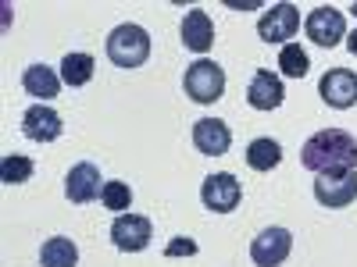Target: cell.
<instances>
[{
  "instance_id": "obj_23",
  "label": "cell",
  "mask_w": 357,
  "mask_h": 267,
  "mask_svg": "<svg viewBox=\"0 0 357 267\" xmlns=\"http://www.w3.org/2000/svg\"><path fill=\"white\" fill-rule=\"evenodd\" d=\"M183 253H186V257H193V253H197V243H193V239H183V235H178L175 243H168L165 257H183Z\"/></svg>"
},
{
  "instance_id": "obj_6",
  "label": "cell",
  "mask_w": 357,
  "mask_h": 267,
  "mask_svg": "<svg viewBox=\"0 0 357 267\" xmlns=\"http://www.w3.org/2000/svg\"><path fill=\"white\" fill-rule=\"evenodd\" d=\"M296 29H301V11L293 4H272L257 22V36L264 43H282L286 47V40L296 36Z\"/></svg>"
},
{
  "instance_id": "obj_3",
  "label": "cell",
  "mask_w": 357,
  "mask_h": 267,
  "mask_svg": "<svg viewBox=\"0 0 357 267\" xmlns=\"http://www.w3.org/2000/svg\"><path fill=\"white\" fill-rule=\"evenodd\" d=\"M183 86H186V97H190V100H197V104H215V100H222V93H225V72H222V65L200 57V61H193V65L186 68Z\"/></svg>"
},
{
  "instance_id": "obj_7",
  "label": "cell",
  "mask_w": 357,
  "mask_h": 267,
  "mask_svg": "<svg viewBox=\"0 0 357 267\" xmlns=\"http://www.w3.org/2000/svg\"><path fill=\"white\" fill-rule=\"evenodd\" d=\"M151 239H154V228L139 214H118L114 225H111V243L122 253H139V250L151 246Z\"/></svg>"
},
{
  "instance_id": "obj_18",
  "label": "cell",
  "mask_w": 357,
  "mask_h": 267,
  "mask_svg": "<svg viewBox=\"0 0 357 267\" xmlns=\"http://www.w3.org/2000/svg\"><path fill=\"white\" fill-rule=\"evenodd\" d=\"M93 68H97L93 54H65V61H61V82L72 86V89H79V86H86L89 79H93Z\"/></svg>"
},
{
  "instance_id": "obj_8",
  "label": "cell",
  "mask_w": 357,
  "mask_h": 267,
  "mask_svg": "<svg viewBox=\"0 0 357 267\" xmlns=\"http://www.w3.org/2000/svg\"><path fill=\"white\" fill-rule=\"evenodd\" d=\"M314 200L321 207H350L357 200V171H336V175H318L314 182Z\"/></svg>"
},
{
  "instance_id": "obj_21",
  "label": "cell",
  "mask_w": 357,
  "mask_h": 267,
  "mask_svg": "<svg viewBox=\"0 0 357 267\" xmlns=\"http://www.w3.org/2000/svg\"><path fill=\"white\" fill-rule=\"evenodd\" d=\"M279 68H282V75H286V79H304V75H307V68H311L307 50H304L301 43H286V47L279 50Z\"/></svg>"
},
{
  "instance_id": "obj_16",
  "label": "cell",
  "mask_w": 357,
  "mask_h": 267,
  "mask_svg": "<svg viewBox=\"0 0 357 267\" xmlns=\"http://www.w3.org/2000/svg\"><path fill=\"white\" fill-rule=\"evenodd\" d=\"M22 86H25L29 97L50 100V97L61 93V75H57L54 68H47V65H29L25 75H22Z\"/></svg>"
},
{
  "instance_id": "obj_11",
  "label": "cell",
  "mask_w": 357,
  "mask_h": 267,
  "mask_svg": "<svg viewBox=\"0 0 357 267\" xmlns=\"http://www.w3.org/2000/svg\"><path fill=\"white\" fill-rule=\"evenodd\" d=\"M22 132L33 139V143H54L57 136L65 132V122L61 114L47 104H33L25 114H22Z\"/></svg>"
},
{
  "instance_id": "obj_15",
  "label": "cell",
  "mask_w": 357,
  "mask_h": 267,
  "mask_svg": "<svg viewBox=\"0 0 357 267\" xmlns=\"http://www.w3.org/2000/svg\"><path fill=\"white\" fill-rule=\"evenodd\" d=\"M183 43H186V50H193V54H207V50H211V43H215V25H211V15H207L204 8L186 11V18H183Z\"/></svg>"
},
{
  "instance_id": "obj_12",
  "label": "cell",
  "mask_w": 357,
  "mask_h": 267,
  "mask_svg": "<svg viewBox=\"0 0 357 267\" xmlns=\"http://www.w3.org/2000/svg\"><path fill=\"white\" fill-rule=\"evenodd\" d=\"M193 146L204 157H222L232 146V132H229V125L222 122V118H200V122L193 125Z\"/></svg>"
},
{
  "instance_id": "obj_2",
  "label": "cell",
  "mask_w": 357,
  "mask_h": 267,
  "mask_svg": "<svg viewBox=\"0 0 357 267\" xmlns=\"http://www.w3.org/2000/svg\"><path fill=\"white\" fill-rule=\"evenodd\" d=\"M107 57L114 68H139L151 57V36H146L143 25H118L114 33L107 36Z\"/></svg>"
},
{
  "instance_id": "obj_5",
  "label": "cell",
  "mask_w": 357,
  "mask_h": 267,
  "mask_svg": "<svg viewBox=\"0 0 357 267\" xmlns=\"http://www.w3.org/2000/svg\"><path fill=\"white\" fill-rule=\"evenodd\" d=\"M304 29H307V40H311V43H318V47H325V50H333L340 40H347V22H343V11H336V8H329V4L314 8V11L307 15Z\"/></svg>"
},
{
  "instance_id": "obj_13",
  "label": "cell",
  "mask_w": 357,
  "mask_h": 267,
  "mask_svg": "<svg viewBox=\"0 0 357 267\" xmlns=\"http://www.w3.org/2000/svg\"><path fill=\"white\" fill-rule=\"evenodd\" d=\"M100 193H104V186H100L97 164L82 161V164H75V168L65 175V196H68L72 203H93Z\"/></svg>"
},
{
  "instance_id": "obj_17",
  "label": "cell",
  "mask_w": 357,
  "mask_h": 267,
  "mask_svg": "<svg viewBox=\"0 0 357 267\" xmlns=\"http://www.w3.org/2000/svg\"><path fill=\"white\" fill-rule=\"evenodd\" d=\"M40 264L43 267H75L79 264V246L72 239H65V235H54V239H47L43 250H40Z\"/></svg>"
},
{
  "instance_id": "obj_10",
  "label": "cell",
  "mask_w": 357,
  "mask_h": 267,
  "mask_svg": "<svg viewBox=\"0 0 357 267\" xmlns=\"http://www.w3.org/2000/svg\"><path fill=\"white\" fill-rule=\"evenodd\" d=\"M318 93L321 100L336 107V111H347L357 104V75L350 68H333V72H325L321 82H318Z\"/></svg>"
},
{
  "instance_id": "obj_25",
  "label": "cell",
  "mask_w": 357,
  "mask_h": 267,
  "mask_svg": "<svg viewBox=\"0 0 357 267\" xmlns=\"http://www.w3.org/2000/svg\"><path fill=\"white\" fill-rule=\"evenodd\" d=\"M350 11H354V18H357V0H354V4H350Z\"/></svg>"
},
{
  "instance_id": "obj_24",
  "label": "cell",
  "mask_w": 357,
  "mask_h": 267,
  "mask_svg": "<svg viewBox=\"0 0 357 267\" xmlns=\"http://www.w3.org/2000/svg\"><path fill=\"white\" fill-rule=\"evenodd\" d=\"M347 50L357 57V29H354V33H347Z\"/></svg>"
},
{
  "instance_id": "obj_20",
  "label": "cell",
  "mask_w": 357,
  "mask_h": 267,
  "mask_svg": "<svg viewBox=\"0 0 357 267\" xmlns=\"http://www.w3.org/2000/svg\"><path fill=\"white\" fill-rule=\"evenodd\" d=\"M33 171H36V164L29 161V157L8 154L4 161H0V182H4V186H22V182L33 178Z\"/></svg>"
},
{
  "instance_id": "obj_1",
  "label": "cell",
  "mask_w": 357,
  "mask_h": 267,
  "mask_svg": "<svg viewBox=\"0 0 357 267\" xmlns=\"http://www.w3.org/2000/svg\"><path fill=\"white\" fill-rule=\"evenodd\" d=\"M301 164L314 175H336V171H357V139L343 129H321L314 132L304 150Z\"/></svg>"
},
{
  "instance_id": "obj_22",
  "label": "cell",
  "mask_w": 357,
  "mask_h": 267,
  "mask_svg": "<svg viewBox=\"0 0 357 267\" xmlns=\"http://www.w3.org/2000/svg\"><path fill=\"white\" fill-rule=\"evenodd\" d=\"M100 203L107 207V211H129V203H132V189H129V182H104Z\"/></svg>"
},
{
  "instance_id": "obj_4",
  "label": "cell",
  "mask_w": 357,
  "mask_h": 267,
  "mask_svg": "<svg viewBox=\"0 0 357 267\" xmlns=\"http://www.w3.org/2000/svg\"><path fill=\"white\" fill-rule=\"evenodd\" d=\"M200 200H204L207 211H215V214H229V211H236V207H240L243 189H240V182H236V175L218 171V175H207V178H204V186H200Z\"/></svg>"
},
{
  "instance_id": "obj_14",
  "label": "cell",
  "mask_w": 357,
  "mask_h": 267,
  "mask_svg": "<svg viewBox=\"0 0 357 267\" xmlns=\"http://www.w3.org/2000/svg\"><path fill=\"white\" fill-rule=\"evenodd\" d=\"M282 100H286V93H282V79L272 75L268 68L254 72V79H250V86H247V104H250L254 111H275Z\"/></svg>"
},
{
  "instance_id": "obj_9",
  "label": "cell",
  "mask_w": 357,
  "mask_h": 267,
  "mask_svg": "<svg viewBox=\"0 0 357 267\" xmlns=\"http://www.w3.org/2000/svg\"><path fill=\"white\" fill-rule=\"evenodd\" d=\"M289 250H293V235L286 228H264L250 243V260L257 267H279V264H286Z\"/></svg>"
},
{
  "instance_id": "obj_19",
  "label": "cell",
  "mask_w": 357,
  "mask_h": 267,
  "mask_svg": "<svg viewBox=\"0 0 357 267\" xmlns=\"http://www.w3.org/2000/svg\"><path fill=\"white\" fill-rule=\"evenodd\" d=\"M279 161H282V146L275 139H254L247 146V164L254 171H272Z\"/></svg>"
}]
</instances>
